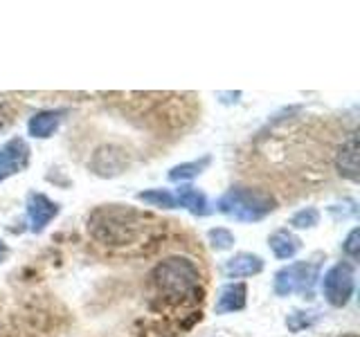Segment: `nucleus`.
<instances>
[{
    "instance_id": "nucleus-12",
    "label": "nucleus",
    "mask_w": 360,
    "mask_h": 337,
    "mask_svg": "<svg viewBox=\"0 0 360 337\" xmlns=\"http://www.w3.org/2000/svg\"><path fill=\"white\" fill-rule=\"evenodd\" d=\"M176 202L178 207H185L187 211H191L194 216H207L210 213V205H207V196L202 194L200 189L191 187V185H180L176 189Z\"/></svg>"
},
{
    "instance_id": "nucleus-16",
    "label": "nucleus",
    "mask_w": 360,
    "mask_h": 337,
    "mask_svg": "<svg viewBox=\"0 0 360 337\" xmlns=\"http://www.w3.org/2000/svg\"><path fill=\"white\" fill-rule=\"evenodd\" d=\"M288 223H290L292 230H311L320 223V211L315 207H304V209L292 213Z\"/></svg>"
},
{
    "instance_id": "nucleus-7",
    "label": "nucleus",
    "mask_w": 360,
    "mask_h": 337,
    "mask_svg": "<svg viewBox=\"0 0 360 337\" xmlns=\"http://www.w3.org/2000/svg\"><path fill=\"white\" fill-rule=\"evenodd\" d=\"M264 270V258L250 254V252H239L232 258H228L223 265L225 277L230 279H243V277H255Z\"/></svg>"
},
{
    "instance_id": "nucleus-17",
    "label": "nucleus",
    "mask_w": 360,
    "mask_h": 337,
    "mask_svg": "<svg viewBox=\"0 0 360 337\" xmlns=\"http://www.w3.org/2000/svg\"><path fill=\"white\" fill-rule=\"evenodd\" d=\"M207 241L214 250L223 252V250H230V247L234 245V234L228 227H214L207 232Z\"/></svg>"
},
{
    "instance_id": "nucleus-19",
    "label": "nucleus",
    "mask_w": 360,
    "mask_h": 337,
    "mask_svg": "<svg viewBox=\"0 0 360 337\" xmlns=\"http://www.w3.org/2000/svg\"><path fill=\"white\" fill-rule=\"evenodd\" d=\"M7 256H9V247H7V243L3 239H0V265L7 261Z\"/></svg>"
},
{
    "instance_id": "nucleus-6",
    "label": "nucleus",
    "mask_w": 360,
    "mask_h": 337,
    "mask_svg": "<svg viewBox=\"0 0 360 337\" xmlns=\"http://www.w3.org/2000/svg\"><path fill=\"white\" fill-rule=\"evenodd\" d=\"M30 162V146L22 138H14L0 146V171H7L9 176L18 173Z\"/></svg>"
},
{
    "instance_id": "nucleus-14",
    "label": "nucleus",
    "mask_w": 360,
    "mask_h": 337,
    "mask_svg": "<svg viewBox=\"0 0 360 337\" xmlns=\"http://www.w3.org/2000/svg\"><path fill=\"white\" fill-rule=\"evenodd\" d=\"M138 200L146 202L151 207H162V209H176L178 202L176 196L169 189H146L138 194Z\"/></svg>"
},
{
    "instance_id": "nucleus-8",
    "label": "nucleus",
    "mask_w": 360,
    "mask_h": 337,
    "mask_svg": "<svg viewBox=\"0 0 360 337\" xmlns=\"http://www.w3.org/2000/svg\"><path fill=\"white\" fill-rule=\"evenodd\" d=\"M248 303V288L245 284H228L223 286L217 303H214V312L217 315H228V312H239Z\"/></svg>"
},
{
    "instance_id": "nucleus-4",
    "label": "nucleus",
    "mask_w": 360,
    "mask_h": 337,
    "mask_svg": "<svg viewBox=\"0 0 360 337\" xmlns=\"http://www.w3.org/2000/svg\"><path fill=\"white\" fill-rule=\"evenodd\" d=\"M315 277H318V265H311L307 261H297L290 263L286 267H281L275 275V295L279 297H288L302 292V295H311V286Z\"/></svg>"
},
{
    "instance_id": "nucleus-1",
    "label": "nucleus",
    "mask_w": 360,
    "mask_h": 337,
    "mask_svg": "<svg viewBox=\"0 0 360 337\" xmlns=\"http://www.w3.org/2000/svg\"><path fill=\"white\" fill-rule=\"evenodd\" d=\"M153 284L165 299L194 297L200 288V272L194 261L185 256H169L153 267Z\"/></svg>"
},
{
    "instance_id": "nucleus-11",
    "label": "nucleus",
    "mask_w": 360,
    "mask_h": 337,
    "mask_svg": "<svg viewBox=\"0 0 360 337\" xmlns=\"http://www.w3.org/2000/svg\"><path fill=\"white\" fill-rule=\"evenodd\" d=\"M268 247L273 250L277 258L286 261V258H292L302 250V241H300V236L292 234L290 230H277L268 236Z\"/></svg>"
},
{
    "instance_id": "nucleus-2",
    "label": "nucleus",
    "mask_w": 360,
    "mask_h": 337,
    "mask_svg": "<svg viewBox=\"0 0 360 337\" xmlns=\"http://www.w3.org/2000/svg\"><path fill=\"white\" fill-rule=\"evenodd\" d=\"M217 209L236 223H257L277 209V200L264 189L232 187L219 198Z\"/></svg>"
},
{
    "instance_id": "nucleus-10",
    "label": "nucleus",
    "mask_w": 360,
    "mask_h": 337,
    "mask_svg": "<svg viewBox=\"0 0 360 337\" xmlns=\"http://www.w3.org/2000/svg\"><path fill=\"white\" fill-rule=\"evenodd\" d=\"M63 117V110H41L37 115H32L27 121V133L37 140H48L59 128Z\"/></svg>"
},
{
    "instance_id": "nucleus-9",
    "label": "nucleus",
    "mask_w": 360,
    "mask_h": 337,
    "mask_svg": "<svg viewBox=\"0 0 360 337\" xmlns=\"http://www.w3.org/2000/svg\"><path fill=\"white\" fill-rule=\"evenodd\" d=\"M335 168L338 173L349 178V180H358V144H356V135H349V140L342 142L335 151Z\"/></svg>"
},
{
    "instance_id": "nucleus-13",
    "label": "nucleus",
    "mask_w": 360,
    "mask_h": 337,
    "mask_svg": "<svg viewBox=\"0 0 360 337\" xmlns=\"http://www.w3.org/2000/svg\"><path fill=\"white\" fill-rule=\"evenodd\" d=\"M210 162H212V157L202 155L200 160L176 164L172 171L167 173V178H169V183H183V180H191V178H196V176H200L202 171H205V168L210 166Z\"/></svg>"
},
{
    "instance_id": "nucleus-5",
    "label": "nucleus",
    "mask_w": 360,
    "mask_h": 337,
    "mask_svg": "<svg viewBox=\"0 0 360 337\" xmlns=\"http://www.w3.org/2000/svg\"><path fill=\"white\" fill-rule=\"evenodd\" d=\"M27 220H30V232L41 234L48 225L59 216V202L50 200L41 191H30L27 194Z\"/></svg>"
},
{
    "instance_id": "nucleus-3",
    "label": "nucleus",
    "mask_w": 360,
    "mask_h": 337,
    "mask_svg": "<svg viewBox=\"0 0 360 337\" xmlns=\"http://www.w3.org/2000/svg\"><path fill=\"white\" fill-rule=\"evenodd\" d=\"M356 290V270L352 263L340 261L331 265L322 277V295L333 308H345Z\"/></svg>"
},
{
    "instance_id": "nucleus-18",
    "label": "nucleus",
    "mask_w": 360,
    "mask_h": 337,
    "mask_svg": "<svg viewBox=\"0 0 360 337\" xmlns=\"http://www.w3.org/2000/svg\"><path fill=\"white\" fill-rule=\"evenodd\" d=\"M358 239H360V232H358V227H354L345 239V243H342V250H345V254L349 258H352V261H356V258H358V247H360Z\"/></svg>"
},
{
    "instance_id": "nucleus-15",
    "label": "nucleus",
    "mask_w": 360,
    "mask_h": 337,
    "mask_svg": "<svg viewBox=\"0 0 360 337\" xmlns=\"http://www.w3.org/2000/svg\"><path fill=\"white\" fill-rule=\"evenodd\" d=\"M318 319H320L318 310H292L286 317V326L292 333H297L304 329H311L313 324H318Z\"/></svg>"
}]
</instances>
